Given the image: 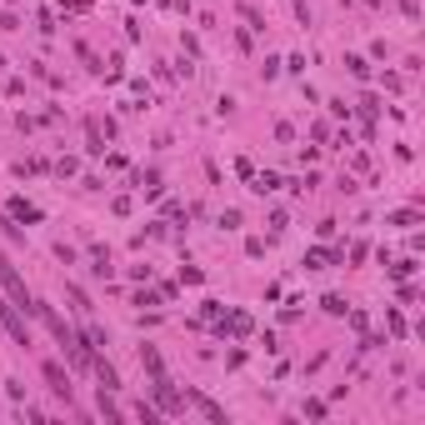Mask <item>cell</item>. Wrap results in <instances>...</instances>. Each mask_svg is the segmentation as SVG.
<instances>
[{
	"instance_id": "obj_1",
	"label": "cell",
	"mask_w": 425,
	"mask_h": 425,
	"mask_svg": "<svg viewBox=\"0 0 425 425\" xmlns=\"http://www.w3.org/2000/svg\"><path fill=\"white\" fill-rule=\"evenodd\" d=\"M0 285H6L10 305H30V290H26V281H20V270L10 265V255H0Z\"/></svg>"
},
{
	"instance_id": "obj_2",
	"label": "cell",
	"mask_w": 425,
	"mask_h": 425,
	"mask_svg": "<svg viewBox=\"0 0 425 425\" xmlns=\"http://www.w3.org/2000/svg\"><path fill=\"white\" fill-rule=\"evenodd\" d=\"M151 395H155V406H160V410H170V415H180V410H185V395L170 386V375L151 380Z\"/></svg>"
},
{
	"instance_id": "obj_3",
	"label": "cell",
	"mask_w": 425,
	"mask_h": 425,
	"mask_svg": "<svg viewBox=\"0 0 425 425\" xmlns=\"http://www.w3.org/2000/svg\"><path fill=\"white\" fill-rule=\"evenodd\" d=\"M0 325L10 330L15 346H30V330H26V321H20V305H0Z\"/></svg>"
},
{
	"instance_id": "obj_4",
	"label": "cell",
	"mask_w": 425,
	"mask_h": 425,
	"mask_svg": "<svg viewBox=\"0 0 425 425\" xmlns=\"http://www.w3.org/2000/svg\"><path fill=\"white\" fill-rule=\"evenodd\" d=\"M40 370H46V380H50V390H55V395H60V400H66V406H70V375L60 370L55 360H46V366H40Z\"/></svg>"
},
{
	"instance_id": "obj_5",
	"label": "cell",
	"mask_w": 425,
	"mask_h": 425,
	"mask_svg": "<svg viewBox=\"0 0 425 425\" xmlns=\"http://www.w3.org/2000/svg\"><path fill=\"white\" fill-rule=\"evenodd\" d=\"M185 400H196V410H200L205 420H216V425L225 420V410H220V406H216V400H210V395H200V390H185Z\"/></svg>"
},
{
	"instance_id": "obj_6",
	"label": "cell",
	"mask_w": 425,
	"mask_h": 425,
	"mask_svg": "<svg viewBox=\"0 0 425 425\" xmlns=\"http://www.w3.org/2000/svg\"><path fill=\"white\" fill-rule=\"evenodd\" d=\"M91 366H95L100 390H120V375H115V366H105V360H91Z\"/></svg>"
},
{
	"instance_id": "obj_7",
	"label": "cell",
	"mask_w": 425,
	"mask_h": 425,
	"mask_svg": "<svg viewBox=\"0 0 425 425\" xmlns=\"http://www.w3.org/2000/svg\"><path fill=\"white\" fill-rule=\"evenodd\" d=\"M140 366L151 370V380H160V375H165V366H160V355H155V346H145V350H140Z\"/></svg>"
},
{
	"instance_id": "obj_8",
	"label": "cell",
	"mask_w": 425,
	"mask_h": 425,
	"mask_svg": "<svg viewBox=\"0 0 425 425\" xmlns=\"http://www.w3.org/2000/svg\"><path fill=\"white\" fill-rule=\"evenodd\" d=\"M10 216H15V220H40V210H35L30 200H20V196H15V200H10Z\"/></svg>"
},
{
	"instance_id": "obj_9",
	"label": "cell",
	"mask_w": 425,
	"mask_h": 425,
	"mask_svg": "<svg viewBox=\"0 0 425 425\" xmlns=\"http://www.w3.org/2000/svg\"><path fill=\"white\" fill-rule=\"evenodd\" d=\"M330 261H340L335 250H305V265H330Z\"/></svg>"
},
{
	"instance_id": "obj_10",
	"label": "cell",
	"mask_w": 425,
	"mask_h": 425,
	"mask_svg": "<svg viewBox=\"0 0 425 425\" xmlns=\"http://www.w3.org/2000/svg\"><path fill=\"white\" fill-rule=\"evenodd\" d=\"M135 185H140V190H151V196H155V190H160V176H155V170H140V176H135Z\"/></svg>"
},
{
	"instance_id": "obj_11",
	"label": "cell",
	"mask_w": 425,
	"mask_h": 425,
	"mask_svg": "<svg viewBox=\"0 0 425 425\" xmlns=\"http://www.w3.org/2000/svg\"><path fill=\"white\" fill-rule=\"evenodd\" d=\"M321 305H325L330 315H346V301H340V295H325V301H321Z\"/></svg>"
},
{
	"instance_id": "obj_12",
	"label": "cell",
	"mask_w": 425,
	"mask_h": 425,
	"mask_svg": "<svg viewBox=\"0 0 425 425\" xmlns=\"http://www.w3.org/2000/svg\"><path fill=\"white\" fill-rule=\"evenodd\" d=\"M66 10H91V0H60Z\"/></svg>"
}]
</instances>
